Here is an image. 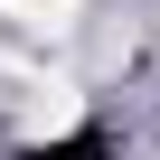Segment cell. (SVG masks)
<instances>
[{
	"label": "cell",
	"instance_id": "1",
	"mask_svg": "<svg viewBox=\"0 0 160 160\" xmlns=\"http://www.w3.org/2000/svg\"><path fill=\"white\" fill-rule=\"evenodd\" d=\"M38 94H47V104H28V122H19L28 141H57V132L85 122V94H75V85H38Z\"/></svg>",
	"mask_w": 160,
	"mask_h": 160
},
{
	"label": "cell",
	"instance_id": "2",
	"mask_svg": "<svg viewBox=\"0 0 160 160\" xmlns=\"http://www.w3.org/2000/svg\"><path fill=\"white\" fill-rule=\"evenodd\" d=\"M0 19L28 28V38H66L75 28V0H0Z\"/></svg>",
	"mask_w": 160,
	"mask_h": 160
}]
</instances>
